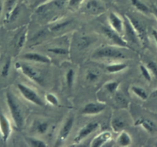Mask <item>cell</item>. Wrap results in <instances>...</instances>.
Returning a JSON list of instances; mask_svg holds the SVG:
<instances>
[{
	"instance_id": "obj_1",
	"label": "cell",
	"mask_w": 157,
	"mask_h": 147,
	"mask_svg": "<svg viewBox=\"0 0 157 147\" xmlns=\"http://www.w3.org/2000/svg\"><path fill=\"white\" fill-rule=\"evenodd\" d=\"M6 102L15 126L18 130H21L24 125L23 115H22V110L19 107V105L16 102L13 94L10 93V92L6 93Z\"/></svg>"
},
{
	"instance_id": "obj_2",
	"label": "cell",
	"mask_w": 157,
	"mask_h": 147,
	"mask_svg": "<svg viewBox=\"0 0 157 147\" xmlns=\"http://www.w3.org/2000/svg\"><path fill=\"white\" fill-rule=\"evenodd\" d=\"M93 57L97 59H115V60H122L126 59V56L122 51L111 46L102 47L99 48L93 54Z\"/></svg>"
},
{
	"instance_id": "obj_3",
	"label": "cell",
	"mask_w": 157,
	"mask_h": 147,
	"mask_svg": "<svg viewBox=\"0 0 157 147\" xmlns=\"http://www.w3.org/2000/svg\"><path fill=\"white\" fill-rule=\"evenodd\" d=\"M17 88L20 92L21 95L26 99L29 102L38 106H43L44 103L42 101L41 98L39 96L37 92H35L31 88L28 87L25 85L22 84V83H18Z\"/></svg>"
},
{
	"instance_id": "obj_4",
	"label": "cell",
	"mask_w": 157,
	"mask_h": 147,
	"mask_svg": "<svg viewBox=\"0 0 157 147\" xmlns=\"http://www.w3.org/2000/svg\"><path fill=\"white\" fill-rule=\"evenodd\" d=\"M126 18L129 19V22L131 25L133 27L134 30H135L138 39L140 42L143 44L146 45L148 43V37H147V30H146V26L143 25V22L139 20L136 18L133 17L130 15H125Z\"/></svg>"
},
{
	"instance_id": "obj_5",
	"label": "cell",
	"mask_w": 157,
	"mask_h": 147,
	"mask_svg": "<svg viewBox=\"0 0 157 147\" xmlns=\"http://www.w3.org/2000/svg\"><path fill=\"white\" fill-rule=\"evenodd\" d=\"M16 69L20 70L22 72L23 75L28 79H29L32 81L35 82L37 84L43 85V79L40 75V74L37 72L35 69L31 67L30 66H28L26 64H20L19 63H17L16 64Z\"/></svg>"
},
{
	"instance_id": "obj_6",
	"label": "cell",
	"mask_w": 157,
	"mask_h": 147,
	"mask_svg": "<svg viewBox=\"0 0 157 147\" xmlns=\"http://www.w3.org/2000/svg\"><path fill=\"white\" fill-rule=\"evenodd\" d=\"M100 126V124L99 122H92L87 123L85 126L82 127L78 133H77V135L75 136V139H74L73 142L74 144H79L84 139L87 137L88 136H90L91 133H93V132L96 131L98 129Z\"/></svg>"
},
{
	"instance_id": "obj_7",
	"label": "cell",
	"mask_w": 157,
	"mask_h": 147,
	"mask_svg": "<svg viewBox=\"0 0 157 147\" xmlns=\"http://www.w3.org/2000/svg\"><path fill=\"white\" fill-rule=\"evenodd\" d=\"M102 33H103V34L105 35V37H106L109 40L111 41L113 43H114L115 45H119V46L120 47H124V48H131V47L129 46V45H128L127 42H126L125 39H123V38L120 36L119 33L115 32L114 30H113L112 29L103 26L102 28Z\"/></svg>"
},
{
	"instance_id": "obj_8",
	"label": "cell",
	"mask_w": 157,
	"mask_h": 147,
	"mask_svg": "<svg viewBox=\"0 0 157 147\" xmlns=\"http://www.w3.org/2000/svg\"><path fill=\"white\" fill-rule=\"evenodd\" d=\"M74 124V117L73 116H71L69 117L67 120L65 122V123L63 124V127L60 130L59 133V136L57 137L56 142V145H60L69 136V133H70L71 130H72V126H73Z\"/></svg>"
},
{
	"instance_id": "obj_9",
	"label": "cell",
	"mask_w": 157,
	"mask_h": 147,
	"mask_svg": "<svg viewBox=\"0 0 157 147\" xmlns=\"http://www.w3.org/2000/svg\"><path fill=\"white\" fill-rule=\"evenodd\" d=\"M106 108V105L102 103H89L82 110L83 115H97L103 112Z\"/></svg>"
},
{
	"instance_id": "obj_10",
	"label": "cell",
	"mask_w": 157,
	"mask_h": 147,
	"mask_svg": "<svg viewBox=\"0 0 157 147\" xmlns=\"http://www.w3.org/2000/svg\"><path fill=\"white\" fill-rule=\"evenodd\" d=\"M12 132L11 124L6 116L2 113H0V133L2 135L3 142H6L10 138Z\"/></svg>"
},
{
	"instance_id": "obj_11",
	"label": "cell",
	"mask_w": 157,
	"mask_h": 147,
	"mask_svg": "<svg viewBox=\"0 0 157 147\" xmlns=\"http://www.w3.org/2000/svg\"><path fill=\"white\" fill-rule=\"evenodd\" d=\"M108 19L112 29L119 34H121L124 29V20H123L120 16L113 12L109 13Z\"/></svg>"
},
{
	"instance_id": "obj_12",
	"label": "cell",
	"mask_w": 157,
	"mask_h": 147,
	"mask_svg": "<svg viewBox=\"0 0 157 147\" xmlns=\"http://www.w3.org/2000/svg\"><path fill=\"white\" fill-rule=\"evenodd\" d=\"M112 133L110 132L105 131L100 133L99 134H98L96 137H94V139H93V141L91 142L90 144V146L92 147H102L105 145V143L109 142L112 139Z\"/></svg>"
},
{
	"instance_id": "obj_13",
	"label": "cell",
	"mask_w": 157,
	"mask_h": 147,
	"mask_svg": "<svg viewBox=\"0 0 157 147\" xmlns=\"http://www.w3.org/2000/svg\"><path fill=\"white\" fill-rule=\"evenodd\" d=\"M22 59L29 60V61L36 62V63H43V64H49L51 63V60L48 56H46L42 54L36 53V52H29L22 56Z\"/></svg>"
},
{
	"instance_id": "obj_14",
	"label": "cell",
	"mask_w": 157,
	"mask_h": 147,
	"mask_svg": "<svg viewBox=\"0 0 157 147\" xmlns=\"http://www.w3.org/2000/svg\"><path fill=\"white\" fill-rule=\"evenodd\" d=\"M124 31L126 36L127 37V39L129 41H131L132 42L134 43H138L139 42V39L138 36H137L135 30H134L133 27L131 25V23L129 22V19L124 16Z\"/></svg>"
},
{
	"instance_id": "obj_15",
	"label": "cell",
	"mask_w": 157,
	"mask_h": 147,
	"mask_svg": "<svg viewBox=\"0 0 157 147\" xmlns=\"http://www.w3.org/2000/svg\"><path fill=\"white\" fill-rule=\"evenodd\" d=\"M86 10L91 13H99L103 11L104 7L98 0H90L86 3Z\"/></svg>"
},
{
	"instance_id": "obj_16",
	"label": "cell",
	"mask_w": 157,
	"mask_h": 147,
	"mask_svg": "<svg viewBox=\"0 0 157 147\" xmlns=\"http://www.w3.org/2000/svg\"><path fill=\"white\" fill-rule=\"evenodd\" d=\"M116 142H117V144L120 146L126 147L131 145V143H132V139H131V136H129V133H127L126 132L123 130V131L120 132Z\"/></svg>"
},
{
	"instance_id": "obj_17",
	"label": "cell",
	"mask_w": 157,
	"mask_h": 147,
	"mask_svg": "<svg viewBox=\"0 0 157 147\" xmlns=\"http://www.w3.org/2000/svg\"><path fill=\"white\" fill-rule=\"evenodd\" d=\"M135 126H141L145 130H146L149 133H152L154 131V129H155V125L152 121L147 119H143V118L139 119L136 122Z\"/></svg>"
},
{
	"instance_id": "obj_18",
	"label": "cell",
	"mask_w": 157,
	"mask_h": 147,
	"mask_svg": "<svg viewBox=\"0 0 157 147\" xmlns=\"http://www.w3.org/2000/svg\"><path fill=\"white\" fill-rule=\"evenodd\" d=\"M133 7L136 10L143 14H149L150 13V9L141 1V0H129Z\"/></svg>"
},
{
	"instance_id": "obj_19",
	"label": "cell",
	"mask_w": 157,
	"mask_h": 147,
	"mask_svg": "<svg viewBox=\"0 0 157 147\" xmlns=\"http://www.w3.org/2000/svg\"><path fill=\"white\" fill-rule=\"evenodd\" d=\"M111 126L113 131L116 133H120L124 130L125 126H126V122L121 118H115L112 121Z\"/></svg>"
},
{
	"instance_id": "obj_20",
	"label": "cell",
	"mask_w": 157,
	"mask_h": 147,
	"mask_svg": "<svg viewBox=\"0 0 157 147\" xmlns=\"http://www.w3.org/2000/svg\"><path fill=\"white\" fill-rule=\"evenodd\" d=\"M128 66L125 63H116V64H110L106 66L105 69L109 73H116V72H120L121 71L125 70Z\"/></svg>"
},
{
	"instance_id": "obj_21",
	"label": "cell",
	"mask_w": 157,
	"mask_h": 147,
	"mask_svg": "<svg viewBox=\"0 0 157 147\" xmlns=\"http://www.w3.org/2000/svg\"><path fill=\"white\" fill-rule=\"evenodd\" d=\"M131 90H132V92H133L136 95H137L139 98H140V99H143V100H146V99H147L148 98L147 92H146V90L143 89V88L140 87V86H134L131 88Z\"/></svg>"
},
{
	"instance_id": "obj_22",
	"label": "cell",
	"mask_w": 157,
	"mask_h": 147,
	"mask_svg": "<svg viewBox=\"0 0 157 147\" xmlns=\"http://www.w3.org/2000/svg\"><path fill=\"white\" fill-rule=\"evenodd\" d=\"M120 85V83L119 81H110L104 85V88L110 93H114L116 92Z\"/></svg>"
},
{
	"instance_id": "obj_23",
	"label": "cell",
	"mask_w": 157,
	"mask_h": 147,
	"mask_svg": "<svg viewBox=\"0 0 157 147\" xmlns=\"http://www.w3.org/2000/svg\"><path fill=\"white\" fill-rule=\"evenodd\" d=\"M26 141L30 145L33 147H47V144L40 139H35V138H26Z\"/></svg>"
},
{
	"instance_id": "obj_24",
	"label": "cell",
	"mask_w": 157,
	"mask_h": 147,
	"mask_svg": "<svg viewBox=\"0 0 157 147\" xmlns=\"http://www.w3.org/2000/svg\"><path fill=\"white\" fill-rule=\"evenodd\" d=\"M74 79H75V71L72 69H69L68 72H66V84H67V86L69 89H72V87L73 86Z\"/></svg>"
},
{
	"instance_id": "obj_25",
	"label": "cell",
	"mask_w": 157,
	"mask_h": 147,
	"mask_svg": "<svg viewBox=\"0 0 157 147\" xmlns=\"http://www.w3.org/2000/svg\"><path fill=\"white\" fill-rule=\"evenodd\" d=\"M115 99H116V102L119 105L121 106L122 107H125V108L127 107L128 102L123 94L116 92V95H115Z\"/></svg>"
},
{
	"instance_id": "obj_26",
	"label": "cell",
	"mask_w": 157,
	"mask_h": 147,
	"mask_svg": "<svg viewBox=\"0 0 157 147\" xmlns=\"http://www.w3.org/2000/svg\"><path fill=\"white\" fill-rule=\"evenodd\" d=\"M71 22L70 20H66V21H63V22H57L56 23L55 25H52L51 27V31L52 32H57V31H59L61 30L62 29L65 28L66 26H67L69 23Z\"/></svg>"
},
{
	"instance_id": "obj_27",
	"label": "cell",
	"mask_w": 157,
	"mask_h": 147,
	"mask_svg": "<svg viewBox=\"0 0 157 147\" xmlns=\"http://www.w3.org/2000/svg\"><path fill=\"white\" fill-rule=\"evenodd\" d=\"M85 0H68L67 6L71 10H75L80 6Z\"/></svg>"
},
{
	"instance_id": "obj_28",
	"label": "cell",
	"mask_w": 157,
	"mask_h": 147,
	"mask_svg": "<svg viewBox=\"0 0 157 147\" xmlns=\"http://www.w3.org/2000/svg\"><path fill=\"white\" fill-rule=\"evenodd\" d=\"M92 43V40L89 37H81L78 40V47L79 48H86Z\"/></svg>"
},
{
	"instance_id": "obj_29",
	"label": "cell",
	"mask_w": 157,
	"mask_h": 147,
	"mask_svg": "<svg viewBox=\"0 0 157 147\" xmlns=\"http://www.w3.org/2000/svg\"><path fill=\"white\" fill-rule=\"evenodd\" d=\"M16 1H17V0H6V10L7 19H8L9 16H10L12 10H13V8L16 6Z\"/></svg>"
},
{
	"instance_id": "obj_30",
	"label": "cell",
	"mask_w": 157,
	"mask_h": 147,
	"mask_svg": "<svg viewBox=\"0 0 157 147\" xmlns=\"http://www.w3.org/2000/svg\"><path fill=\"white\" fill-rule=\"evenodd\" d=\"M46 100L52 106H58L59 105V99L53 93H47L45 96Z\"/></svg>"
},
{
	"instance_id": "obj_31",
	"label": "cell",
	"mask_w": 157,
	"mask_h": 147,
	"mask_svg": "<svg viewBox=\"0 0 157 147\" xmlns=\"http://www.w3.org/2000/svg\"><path fill=\"white\" fill-rule=\"evenodd\" d=\"M140 69L142 72V75H143V77H144L147 81L150 82L151 79H152V76H151L150 71L149 70V69H148L146 66H143V65H141V66H140Z\"/></svg>"
},
{
	"instance_id": "obj_32",
	"label": "cell",
	"mask_w": 157,
	"mask_h": 147,
	"mask_svg": "<svg viewBox=\"0 0 157 147\" xmlns=\"http://www.w3.org/2000/svg\"><path fill=\"white\" fill-rule=\"evenodd\" d=\"M48 51H49V52H52V53L54 54H56V55H68V54H69V52H68L67 49L63 48H59V47L49 48Z\"/></svg>"
},
{
	"instance_id": "obj_33",
	"label": "cell",
	"mask_w": 157,
	"mask_h": 147,
	"mask_svg": "<svg viewBox=\"0 0 157 147\" xmlns=\"http://www.w3.org/2000/svg\"><path fill=\"white\" fill-rule=\"evenodd\" d=\"M19 11H20V8H19V6L16 5V6L13 8V10H12L11 13H10V16H9V18H8L9 20L10 21L16 20V19L18 17V16H19Z\"/></svg>"
},
{
	"instance_id": "obj_34",
	"label": "cell",
	"mask_w": 157,
	"mask_h": 147,
	"mask_svg": "<svg viewBox=\"0 0 157 147\" xmlns=\"http://www.w3.org/2000/svg\"><path fill=\"white\" fill-rule=\"evenodd\" d=\"M48 128H49V124L47 122H39L36 126V130L40 134H44L46 133Z\"/></svg>"
},
{
	"instance_id": "obj_35",
	"label": "cell",
	"mask_w": 157,
	"mask_h": 147,
	"mask_svg": "<svg viewBox=\"0 0 157 147\" xmlns=\"http://www.w3.org/2000/svg\"><path fill=\"white\" fill-rule=\"evenodd\" d=\"M98 78H99V75L96 72H95L94 71H88L86 75V79L89 82H91V83L96 82L98 79Z\"/></svg>"
},
{
	"instance_id": "obj_36",
	"label": "cell",
	"mask_w": 157,
	"mask_h": 147,
	"mask_svg": "<svg viewBox=\"0 0 157 147\" xmlns=\"http://www.w3.org/2000/svg\"><path fill=\"white\" fill-rule=\"evenodd\" d=\"M146 67L149 69V70L153 74V75L155 76V79H157V65L155 64L154 62L152 61H149L148 62L147 66Z\"/></svg>"
},
{
	"instance_id": "obj_37",
	"label": "cell",
	"mask_w": 157,
	"mask_h": 147,
	"mask_svg": "<svg viewBox=\"0 0 157 147\" xmlns=\"http://www.w3.org/2000/svg\"><path fill=\"white\" fill-rule=\"evenodd\" d=\"M10 66H11V60H8L6 62L5 65L3 66L2 69V77H7L9 75V72H10Z\"/></svg>"
},
{
	"instance_id": "obj_38",
	"label": "cell",
	"mask_w": 157,
	"mask_h": 147,
	"mask_svg": "<svg viewBox=\"0 0 157 147\" xmlns=\"http://www.w3.org/2000/svg\"><path fill=\"white\" fill-rule=\"evenodd\" d=\"M26 36H27V33L26 32H24L22 35L20 36V37L19 38L17 42V47L18 48H21L23 47L24 44H25V40H26Z\"/></svg>"
},
{
	"instance_id": "obj_39",
	"label": "cell",
	"mask_w": 157,
	"mask_h": 147,
	"mask_svg": "<svg viewBox=\"0 0 157 147\" xmlns=\"http://www.w3.org/2000/svg\"><path fill=\"white\" fill-rule=\"evenodd\" d=\"M150 12L152 13V14H153V16H155L157 19V6H155V5H152V6H151Z\"/></svg>"
},
{
	"instance_id": "obj_40",
	"label": "cell",
	"mask_w": 157,
	"mask_h": 147,
	"mask_svg": "<svg viewBox=\"0 0 157 147\" xmlns=\"http://www.w3.org/2000/svg\"><path fill=\"white\" fill-rule=\"evenodd\" d=\"M51 0H39V5L38 6H40V5H43L45 3H47V2H50Z\"/></svg>"
},
{
	"instance_id": "obj_41",
	"label": "cell",
	"mask_w": 157,
	"mask_h": 147,
	"mask_svg": "<svg viewBox=\"0 0 157 147\" xmlns=\"http://www.w3.org/2000/svg\"><path fill=\"white\" fill-rule=\"evenodd\" d=\"M152 36H153L154 39H155V42H156L157 43V31L155 30V31H153V33H152Z\"/></svg>"
},
{
	"instance_id": "obj_42",
	"label": "cell",
	"mask_w": 157,
	"mask_h": 147,
	"mask_svg": "<svg viewBox=\"0 0 157 147\" xmlns=\"http://www.w3.org/2000/svg\"><path fill=\"white\" fill-rule=\"evenodd\" d=\"M2 4L0 3V16H1V13H2Z\"/></svg>"
},
{
	"instance_id": "obj_43",
	"label": "cell",
	"mask_w": 157,
	"mask_h": 147,
	"mask_svg": "<svg viewBox=\"0 0 157 147\" xmlns=\"http://www.w3.org/2000/svg\"><path fill=\"white\" fill-rule=\"evenodd\" d=\"M155 146H157V142H155Z\"/></svg>"
}]
</instances>
